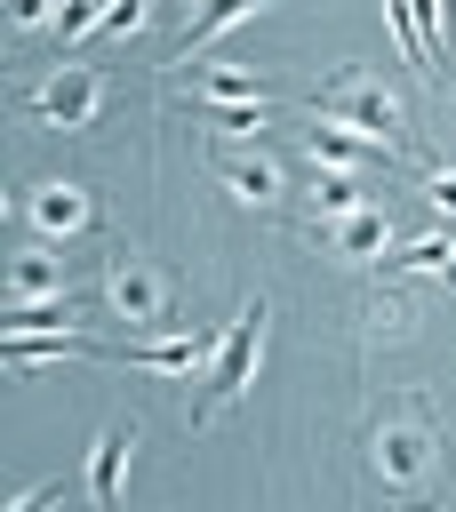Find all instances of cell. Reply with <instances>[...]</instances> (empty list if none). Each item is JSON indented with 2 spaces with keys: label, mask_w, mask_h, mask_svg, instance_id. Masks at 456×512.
Here are the masks:
<instances>
[{
  "label": "cell",
  "mask_w": 456,
  "mask_h": 512,
  "mask_svg": "<svg viewBox=\"0 0 456 512\" xmlns=\"http://www.w3.org/2000/svg\"><path fill=\"white\" fill-rule=\"evenodd\" d=\"M368 472L384 496H432L440 480V416L424 392H400L368 416Z\"/></svg>",
  "instance_id": "1"
},
{
  "label": "cell",
  "mask_w": 456,
  "mask_h": 512,
  "mask_svg": "<svg viewBox=\"0 0 456 512\" xmlns=\"http://www.w3.org/2000/svg\"><path fill=\"white\" fill-rule=\"evenodd\" d=\"M304 112H320V120H344V128H368V136H384L392 152H400V128H408V104H400V88H392L384 72H368V64H344V72H328V80L304 96Z\"/></svg>",
  "instance_id": "2"
},
{
  "label": "cell",
  "mask_w": 456,
  "mask_h": 512,
  "mask_svg": "<svg viewBox=\"0 0 456 512\" xmlns=\"http://www.w3.org/2000/svg\"><path fill=\"white\" fill-rule=\"evenodd\" d=\"M96 304H104L120 328L152 336V328H168V320H176V280H168L160 264H144V256H120V264L96 280Z\"/></svg>",
  "instance_id": "3"
},
{
  "label": "cell",
  "mask_w": 456,
  "mask_h": 512,
  "mask_svg": "<svg viewBox=\"0 0 456 512\" xmlns=\"http://www.w3.org/2000/svg\"><path fill=\"white\" fill-rule=\"evenodd\" d=\"M256 352H264V296L232 320V336L208 352V376H200V392H192V424H208L224 400H240L248 392V376H256Z\"/></svg>",
  "instance_id": "4"
},
{
  "label": "cell",
  "mask_w": 456,
  "mask_h": 512,
  "mask_svg": "<svg viewBox=\"0 0 456 512\" xmlns=\"http://www.w3.org/2000/svg\"><path fill=\"white\" fill-rule=\"evenodd\" d=\"M16 216H24V232L32 240H80L88 224H96V200H88V184H72V176H40V184H24V200H16Z\"/></svg>",
  "instance_id": "5"
},
{
  "label": "cell",
  "mask_w": 456,
  "mask_h": 512,
  "mask_svg": "<svg viewBox=\"0 0 456 512\" xmlns=\"http://www.w3.org/2000/svg\"><path fill=\"white\" fill-rule=\"evenodd\" d=\"M96 112H104V72H96V64H72V56H64V64L32 88V120H40V128H64V136H72V128H88Z\"/></svg>",
  "instance_id": "6"
},
{
  "label": "cell",
  "mask_w": 456,
  "mask_h": 512,
  "mask_svg": "<svg viewBox=\"0 0 456 512\" xmlns=\"http://www.w3.org/2000/svg\"><path fill=\"white\" fill-rule=\"evenodd\" d=\"M208 168L240 208H280L288 200V168L272 152H256V144H208Z\"/></svg>",
  "instance_id": "7"
},
{
  "label": "cell",
  "mask_w": 456,
  "mask_h": 512,
  "mask_svg": "<svg viewBox=\"0 0 456 512\" xmlns=\"http://www.w3.org/2000/svg\"><path fill=\"white\" fill-rule=\"evenodd\" d=\"M304 152H312L320 168H376V160H400L384 136L344 128V120H320V112H312V128H304Z\"/></svg>",
  "instance_id": "8"
},
{
  "label": "cell",
  "mask_w": 456,
  "mask_h": 512,
  "mask_svg": "<svg viewBox=\"0 0 456 512\" xmlns=\"http://www.w3.org/2000/svg\"><path fill=\"white\" fill-rule=\"evenodd\" d=\"M320 240L344 256V264H376L384 248H392V216L376 208V200H360V208H344V216H328L320 224Z\"/></svg>",
  "instance_id": "9"
},
{
  "label": "cell",
  "mask_w": 456,
  "mask_h": 512,
  "mask_svg": "<svg viewBox=\"0 0 456 512\" xmlns=\"http://www.w3.org/2000/svg\"><path fill=\"white\" fill-rule=\"evenodd\" d=\"M56 288H64V256H56V240H32V248L8 256V304H48Z\"/></svg>",
  "instance_id": "10"
},
{
  "label": "cell",
  "mask_w": 456,
  "mask_h": 512,
  "mask_svg": "<svg viewBox=\"0 0 456 512\" xmlns=\"http://www.w3.org/2000/svg\"><path fill=\"white\" fill-rule=\"evenodd\" d=\"M184 96H232V104H272V80L248 64H184Z\"/></svg>",
  "instance_id": "11"
},
{
  "label": "cell",
  "mask_w": 456,
  "mask_h": 512,
  "mask_svg": "<svg viewBox=\"0 0 456 512\" xmlns=\"http://www.w3.org/2000/svg\"><path fill=\"white\" fill-rule=\"evenodd\" d=\"M128 448H136V424L96 432V448H88V496H96V504L120 496V480H128Z\"/></svg>",
  "instance_id": "12"
},
{
  "label": "cell",
  "mask_w": 456,
  "mask_h": 512,
  "mask_svg": "<svg viewBox=\"0 0 456 512\" xmlns=\"http://www.w3.org/2000/svg\"><path fill=\"white\" fill-rule=\"evenodd\" d=\"M208 352H216L208 336H168V344H136V352H120V360H128V368H152V376H192Z\"/></svg>",
  "instance_id": "13"
},
{
  "label": "cell",
  "mask_w": 456,
  "mask_h": 512,
  "mask_svg": "<svg viewBox=\"0 0 456 512\" xmlns=\"http://www.w3.org/2000/svg\"><path fill=\"white\" fill-rule=\"evenodd\" d=\"M256 8H264V0H200V8H192V24H184V40H176V64H192V56H200V48H208L224 24L256 16Z\"/></svg>",
  "instance_id": "14"
},
{
  "label": "cell",
  "mask_w": 456,
  "mask_h": 512,
  "mask_svg": "<svg viewBox=\"0 0 456 512\" xmlns=\"http://www.w3.org/2000/svg\"><path fill=\"white\" fill-rule=\"evenodd\" d=\"M368 200V176L360 168H320L312 160V216L328 224V216H344V208H360Z\"/></svg>",
  "instance_id": "15"
},
{
  "label": "cell",
  "mask_w": 456,
  "mask_h": 512,
  "mask_svg": "<svg viewBox=\"0 0 456 512\" xmlns=\"http://www.w3.org/2000/svg\"><path fill=\"white\" fill-rule=\"evenodd\" d=\"M376 264H400V272H440V280H456V240H448V232H416V240L384 248Z\"/></svg>",
  "instance_id": "16"
},
{
  "label": "cell",
  "mask_w": 456,
  "mask_h": 512,
  "mask_svg": "<svg viewBox=\"0 0 456 512\" xmlns=\"http://www.w3.org/2000/svg\"><path fill=\"white\" fill-rule=\"evenodd\" d=\"M176 104L208 128H264V112H272V104H232V96H176Z\"/></svg>",
  "instance_id": "17"
},
{
  "label": "cell",
  "mask_w": 456,
  "mask_h": 512,
  "mask_svg": "<svg viewBox=\"0 0 456 512\" xmlns=\"http://www.w3.org/2000/svg\"><path fill=\"white\" fill-rule=\"evenodd\" d=\"M392 8V32H400V56L408 64H424L432 56V32H424V0H384Z\"/></svg>",
  "instance_id": "18"
},
{
  "label": "cell",
  "mask_w": 456,
  "mask_h": 512,
  "mask_svg": "<svg viewBox=\"0 0 456 512\" xmlns=\"http://www.w3.org/2000/svg\"><path fill=\"white\" fill-rule=\"evenodd\" d=\"M96 24H104V0H64V8H56V48L72 56V40L96 32Z\"/></svg>",
  "instance_id": "19"
},
{
  "label": "cell",
  "mask_w": 456,
  "mask_h": 512,
  "mask_svg": "<svg viewBox=\"0 0 456 512\" xmlns=\"http://www.w3.org/2000/svg\"><path fill=\"white\" fill-rule=\"evenodd\" d=\"M424 32H432V64H456V0H424Z\"/></svg>",
  "instance_id": "20"
},
{
  "label": "cell",
  "mask_w": 456,
  "mask_h": 512,
  "mask_svg": "<svg viewBox=\"0 0 456 512\" xmlns=\"http://www.w3.org/2000/svg\"><path fill=\"white\" fill-rule=\"evenodd\" d=\"M424 208L440 224H456V168H424Z\"/></svg>",
  "instance_id": "21"
},
{
  "label": "cell",
  "mask_w": 456,
  "mask_h": 512,
  "mask_svg": "<svg viewBox=\"0 0 456 512\" xmlns=\"http://www.w3.org/2000/svg\"><path fill=\"white\" fill-rule=\"evenodd\" d=\"M144 8H152V0H112L96 32H104V40H128V32H144Z\"/></svg>",
  "instance_id": "22"
},
{
  "label": "cell",
  "mask_w": 456,
  "mask_h": 512,
  "mask_svg": "<svg viewBox=\"0 0 456 512\" xmlns=\"http://www.w3.org/2000/svg\"><path fill=\"white\" fill-rule=\"evenodd\" d=\"M16 24H56V0H8Z\"/></svg>",
  "instance_id": "23"
}]
</instances>
